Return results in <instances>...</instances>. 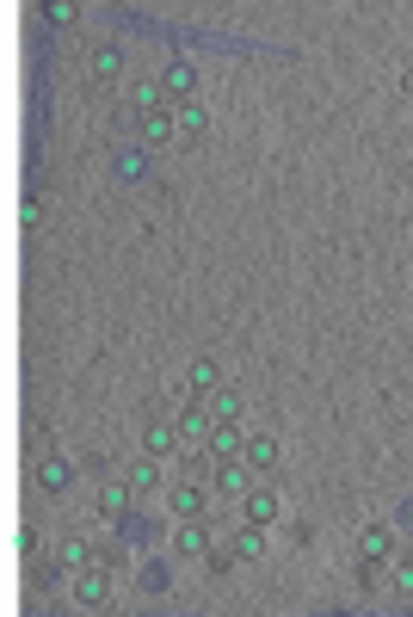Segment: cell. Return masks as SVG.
<instances>
[{
	"mask_svg": "<svg viewBox=\"0 0 413 617\" xmlns=\"http://www.w3.org/2000/svg\"><path fill=\"white\" fill-rule=\"evenodd\" d=\"M74 605H81V611H105L111 605V568L105 562L74 568Z\"/></svg>",
	"mask_w": 413,
	"mask_h": 617,
	"instance_id": "obj_1",
	"label": "cell"
},
{
	"mask_svg": "<svg viewBox=\"0 0 413 617\" xmlns=\"http://www.w3.org/2000/svg\"><path fill=\"white\" fill-rule=\"evenodd\" d=\"M253 482H266L247 457H229V463H216V500H241Z\"/></svg>",
	"mask_w": 413,
	"mask_h": 617,
	"instance_id": "obj_2",
	"label": "cell"
},
{
	"mask_svg": "<svg viewBox=\"0 0 413 617\" xmlns=\"http://www.w3.org/2000/svg\"><path fill=\"white\" fill-rule=\"evenodd\" d=\"M155 81H161L167 105H185V99H198V62H179V56H173V62L161 68V75H155Z\"/></svg>",
	"mask_w": 413,
	"mask_h": 617,
	"instance_id": "obj_3",
	"label": "cell"
},
{
	"mask_svg": "<svg viewBox=\"0 0 413 617\" xmlns=\"http://www.w3.org/2000/svg\"><path fill=\"white\" fill-rule=\"evenodd\" d=\"M278 513H284V506H278V488H272V476H266V482H253V488L241 494V519H247V525H272Z\"/></svg>",
	"mask_w": 413,
	"mask_h": 617,
	"instance_id": "obj_4",
	"label": "cell"
},
{
	"mask_svg": "<svg viewBox=\"0 0 413 617\" xmlns=\"http://www.w3.org/2000/svg\"><path fill=\"white\" fill-rule=\"evenodd\" d=\"M185 439H179V420H167V414H148V426H142V451L148 457H173Z\"/></svg>",
	"mask_w": 413,
	"mask_h": 617,
	"instance_id": "obj_5",
	"label": "cell"
},
{
	"mask_svg": "<svg viewBox=\"0 0 413 617\" xmlns=\"http://www.w3.org/2000/svg\"><path fill=\"white\" fill-rule=\"evenodd\" d=\"M87 75H93V87H118L124 81V44H99L87 56Z\"/></svg>",
	"mask_w": 413,
	"mask_h": 617,
	"instance_id": "obj_6",
	"label": "cell"
},
{
	"mask_svg": "<svg viewBox=\"0 0 413 617\" xmlns=\"http://www.w3.org/2000/svg\"><path fill=\"white\" fill-rule=\"evenodd\" d=\"M358 556H364V568L395 562V531H389V525H364V531H358Z\"/></svg>",
	"mask_w": 413,
	"mask_h": 617,
	"instance_id": "obj_7",
	"label": "cell"
},
{
	"mask_svg": "<svg viewBox=\"0 0 413 617\" xmlns=\"http://www.w3.org/2000/svg\"><path fill=\"white\" fill-rule=\"evenodd\" d=\"M241 457L259 469V476H272L278 469V457H284V445H278V432H247V445H241Z\"/></svg>",
	"mask_w": 413,
	"mask_h": 617,
	"instance_id": "obj_8",
	"label": "cell"
},
{
	"mask_svg": "<svg viewBox=\"0 0 413 617\" xmlns=\"http://www.w3.org/2000/svg\"><path fill=\"white\" fill-rule=\"evenodd\" d=\"M74 488V463L68 457H37V494H68Z\"/></svg>",
	"mask_w": 413,
	"mask_h": 617,
	"instance_id": "obj_9",
	"label": "cell"
},
{
	"mask_svg": "<svg viewBox=\"0 0 413 617\" xmlns=\"http://www.w3.org/2000/svg\"><path fill=\"white\" fill-rule=\"evenodd\" d=\"M167 506H173L179 519H204V513H210V488H198V482H173V488H167Z\"/></svg>",
	"mask_w": 413,
	"mask_h": 617,
	"instance_id": "obj_10",
	"label": "cell"
},
{
	"mask_svg": "<svg viewBox=\"0 0 413 617\" xmlns=\"http://www.w3.org/2000/svg\"><path fill=\"white\" fill-rule=\"evenodd\" d=\"M173 124H179V136H185V142H204V136H210V105H204V99L173 105Z\"/></svg>",
	"mask_w": 413,
	"mask_h": 617,
	"instance_id": "obj_11",
	"label": "cell"
},
{
	"mask_svg": "<svg viewBox=\"0 0 413 617\" xmlns=\"http://www.w3.org/2000/svg\"><path fill=\"white\" fill-rule=\"evenodd\" d=\"M241 445H247V432H241V420H222V426H210V439H204V451H210L216 463H229V457H241Z\"/></svg>",
	"mask_w": 413,
	"mask_h": 617,
	"instance_id": "obj_12",
	"label": "cell"
},
{
	"mask_svg": "<svg viewBox=\"0 0 413 617\" xmlns=\"http://www.w3.org/2000/svg\"><path fill=\"white\" fill-rule=\"evenodd\" d=\"M136 136H142V149H167V142L179 136V124H173V105H167V112H148V118H136Z\"/></svg>",
	"mask_w": 413,
	"mask_h": 617,
	"instance_id": "obj_13",
	"label": "cell"
},
{
	"mask_svg": "<svg viewBox=\"0 0 413 617\" xmlns=\"http://www.w3.org/2000/svg\"><path fill=\"white\" fill-rule=\"evenodd\" d=\"M173 550H179V556H210V550H216V537H210V525H204V519H179Z\"/></svg>",
	"mask_w": 413,
	"mask_h": 617,
	"instance_id": "obj_14",
	"label": "cell"
},
{
	"mask_svg": "<svg viewBox=\"0 0 413 617\" xmlns=\"http://www.w3.org/2000/svg\"><path fill=\"white\" fill-rule=\"evenodd\" d=\"M210 426H216V420H210V402H204V395H198L192 408H179V439H185V445H204Z\"/></svg>",
	"mask_w": 413,
	"mask_h": 617,
	"instance_id": "obj_15",
	"label": "cell"
},
{
	"mask_svg": "<svg viewBox=\"0 0 413 617\" xmlns=\"http://www.w3.org/2000/svg\"><path fill=\"white\" fill-rule=\"evenodd\" d=\"M124 482H130L136 494H155V488L167 482V476H161V457H148V451H142V457H130V469H124Z\"/></svg>",
	"mask_w": 413,
	"mask_h": 617,
	"instance_id": "obj_16",
	"label": "cell"
},
{
	"mask_svg": "<svg viewBox=\"0 0 413 617\" xmlns=\"http://www.w3.org/2000/svg\"><path fill=\"white\" fill-rule=\"evenodd\" d=\"M229 556L235 562H259V556H266V525H247L241 519V531L229 537Z\"/></svg>",
	"mask_w": 413,
	"mask_h": 617,
	"instance_id": "obj_17",
	"label": "cell"
},
{
	"mask_svg": "<svg viewBox=\"0 0 413 617\" xmlns=\"http://www.w3.org/2000/svg\"><path fill=\"white\" fill-rule=\"evenodd\" d=\"M148 112H167L161 81H130V118H148Z\"/></svg>",
	"mask_w": 413,
	"mask_h": 617,
	"instance_id": "obj_18",
	"label": "cell"
},
{
	"mask_svg": "<svg viewBox=\"0 0 413 617\" xmlns=\"http://www.w3.org/2000/svg\"><path fill=\"white\" fill-rule=\"evenodd\" d=\"M185 383H192V395H216V389H222V365H216V358H192Z\"/></svg>",
	"mask_w": 413,
	"mask_h": 617,
	"instance_id": "obj_19",
	"label": "cell"
},
{
	"mask_svg": "<svg viewBox=\"0 0 413 617\" xmlns=\"http://www.w3.org/2000/svg\"><path fill=\"white\" fill-rule=\"evenodd\" d=\"M204 402H210V420H216V426H222V420H241V414H247V402H241V395H235L229 383H222L216 395H204Z\"/></svg>",
	"mask_w": 413,
	"mask_h": 617,
	"instance_id": "obj_20",
	"label": "cell"
},
{
	"mask_svg": "<svg viewBox=\"0 0 413 617\" xmlns=\"http://www.w3.org/2000/svg\"><path fill=\"white\" fill-rule=\"evenodd\" d=\"M111 173H118V186H136V179L148 173V149H124L118 161H111Z\"/></svg>",
	"mask_w": 413,
	"mask_h": 617,
	"instance_id": "obj_21",
	"label": "cell"
},
{
	"mask_svg": "<svg viewBox=\"0 0 413 617\" xmlns=\"http://www.w3.org/2000/svg\"><path fill=\"white\" fill-rule=\"evenodd\" d=\"M130 500H136V488H130V482L118 476V482H105V488H99V513H124Z\"/></svg>",
	"mask_w": 413,
	"mask_h": 617,
	"instance_id": "obj_22",
	"label": "cell"
},
{
	"mask_svg": "<svg viewBox=\"0 0 413 617\" xmlns=\"http://www.w3.org/2000/svg\"><path fill=\"white\" fill-rule=\"evenodd\" d=\"M62 562H68V568H93L99 556H93V543H87V537H68V543H62Z\"/></svg>",
	"mask_w": 413,
	"mask_h": 617,
	"instance_id": "obj_23",
	"label": "cell"
},
{
	"mask_svg": "<svg viewBox=\"0 0 413 617\" xmlns=\"http://www.w3.org/2000/svg\"><path fill=\"white\" fill-rule=\"evenodd\" d=\"M37 13H44L50 25H68V19L81 13V7H74V0H44V7H37Z\"/></svg>",
	"mask_w": 413,
	"mask_h": 617,
	"instance_id": "obj_24",
	"label": "cell"
},
{
	"mask_svg": "<svg viewBox=\"0 0 413 617\" xmlns=\"http://www.w3.org/2000/svg\"><path fill=\"white\" fill-rule=\"evenodd\" d=\"M395 593L413 599V556H395Z\"/></svg>",
	"mask_w": 413,
	"mask_h": 617,
	"instance_id": "obj_25",
	"label": "cell"
},
{
	"mask_svg": "<svg viewBox=\"0 0 413 617\" xmlns=\"http://www.w3.org/2000/svg\"><path fill=\"white\" fill-rule=\"evenodd\" d=\"M395 531H407V537H413V494L395 506Z\"/></svg>",
	"mask_w": 413,
	"mask_h": 617,
	"instance_id": "obj_26",
	"label": "cell"
},
{
	"mask_svg": "<svg viewBox=\"0 0 413 617\" xmlns=\"http://www.w3.org/2000/svg\"><path fill=\"white\" fill-rule=\"evenodd\" d=\"M401 93H407V99H413V62H407V68H401Z\"/></svg>",
	"mask_w": 413,
	"mask_h": 617,
	"instance_id": "obj_27",
	"label": "cell"
}]
</instances>
